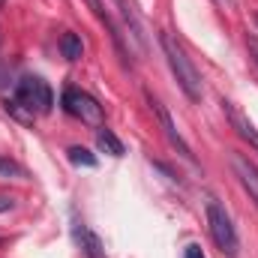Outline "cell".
Masks as SVG:
<instances>
[{
  "label": "cell",
  "mask_w": 258,
  "mask_h": 258,
  "mask_svg": "<svg viewBox=\"0 0 258 258\" xmlns=\"http://www.w3.org/2000/svg\"><path fill=\"white\" fill-rule=\"evenodd\" d=\"M75 237H78L81 252L87 258H105V246H102V240H99L96 231H90L87 225H81V228H75Z\"/></svg>",
  "instance_id": "8"
},
{
  "label": "cell",
  "mask_w": 258,
  "mask_h": 258,
  "mask_svg": "<svg viewBox=\"0 0 258 258\" xmlns=\"http://www.w3.org/2000/svg\"><path fill=\"white\" fill-rule=\"evenodd\" d=\"M216 3H222V6H231V3H234V0H216Z\"/></svg>",
  "instance_id": "16"
},
{
  "label": "cell",
  "mask_w": 258,
  "mask_h": 258,
  "mask_svg": "<svg viewBox=\"0 0 258 258\" xmlns=\"http://www.w3.org/2000/svg\"><path fill=\"white\" fill-rule=\"evenodd\" d=\"M12 207V198H0V210H9Z\"/></svg>",
  "instance_id": "15"
},
{
  "label": "cell",
  "mask_w": 258,
  "mask_h": 258,
  "mask_svg": "<svg viewBox=\"0 0 258 258\" xmlns=\"http://www.w3.org/2000/svg\"><path fill=\"white\" fill-rule=\"evenodd\" d=\"M12 99H15L18 105H24L27 111H33V114H48L51 105H54L51 87H48L39 75H24V78H18Z\"/></svg>",
  "instance_id": "3"
},
{
  "label": "cell",
  "mask_w": 258,
  "mask_h": 258,
  "mask_svg": "<svg viewBox=\"0 0 258 258\" xmlns=\"http://www.w3.org/2000/svg\"><path fill=\"white\" fill-rule=\"evenodd\" d=\"M96 144H99V150H105L108 156H123V141H120L111 129L99 126V132H96Z\"/></svg>",
  "instance_id": "9"
},
{
  "label": "cell",
  "mask_w": 258,
  "mask_h": 258,
  "mask_svg": "<svg viewBox=\"0 0 258 258\" xmlns=\"http://www.w3.org/2000/svg\"><path fill=\"white\" fill-rule=\"evenodd\" d=\"M60 54H63L66 60H81L84 45H81V36H78V33L66 30L63 36H60Z\"/></svg>",
  "instance_id": "10"
},
{
  "label": "cell",
  "mask_w": 258,
  "mask_h": 258,
  "mask_svg": "<svg viewBox=\"0 0 258 258\" xmlns=\"http://www.w3.org/2000/svg\"><path fill=\"white\" fill-rule=\"evenodd\" d=\"M255 24H258V15H255Z\"/></svg>",
  "instance_id": "18"
},
{
  "label": "cell",
  "mask_w": 258,
  "mask_h": 258,
  "mask_svg": "<svg viewBox=\"0 0 258 258\" xmlns=\"http://www.w3.org/2000/svg\"><path fill=\"white\" fill-rule=\"evenodd\" d=\"M207 228H210V237H213V243L225 252L228 258L237 255V249H240V240H237V228H234V222H231V216H228V210L216 201V198H210L207 201Z\"/></svg>",
  "instance_id": "2"
},
{
  "label": "cell",
  "mask_w": 258,
  "mask_h": 258,
  "mask_svg": "<svg viewBox=\"0 0 258 258\" xmlns=\"http://www.w3.org/2000/svg\"><path fill=\"white\" fill-rule=\"evenodd\" d=\"M183 258H204V252H201V246H198V243H189V246H186V252H183Z\"/></svg>",
  "instance_id": "13"
},
{
  "label": "cell",
  "mask_w": 258,
  "mask_h": 258,
  "mask_svg": "<svg viewBox=\"0 0 258 258\" xmlns=\"http://www.w3.org/2000/svg\"><path fill=\"white\" fill-rule=\"evenodd\" d=\"M66 156H69V162L72 165H84V168H96V156L87 150V147H69L66 150Z\"/></svg>",
  "instance_id": "11"
},
{
  "label": "cell",
  "mask_w": 258,
  "mask_h": 258,
  "mask_svg": "<svg viewBox=\"0 0 258 258\" xmlns=\"http://www.w3.org/2000/svg\"><path fill=\"white\" fill-rule=\"evenodd\" d=\"M246 48H249V54H252V60L258 63V39L252 36V39H246Z\"/></svg>",
  "instance_id": "14"
},
{
  "label": "cell",
  "mask_w": 258,
  "mask_h": 258,
  "mask_svg": "<svg viewBox=\"0 0 258 258\" xmlns=\"http://www.w3.org/2000/svg\"><path fill=\"white\" fill-rule=\"evenodd\" d=\"M144 99H147V105L153 108V114H156V120H159V126H162V132H165V138H168V144L180 153V156H186V159H192V147L186 144V138L177 132V126H174V120H171V114H168V108L150 93V90H144Z\"/></svg>",
  "instance_id": "5"
},
{
  "label": "cell",
  "mask_w": 258,
  "mask_h": 258,
  "mask_svg": "<svg viewBox=\"0 0 258 258\" xmlns=\"http://www.w3.org/2000/svg\"><path fill=\"white\" fill-rule=\"evenodd\" d=\"M159 45H162L165 60H168V69L174 72L180 90L186 93V99L201 102V93H204V90H201V75H198V69H195L192 57L186 54V48H183L171 33H159Z\"/></svg>",
  "instance_id": "1"
},
{
  "label": "cell",
  "mask_w": 258,
  "mask_h": 258,
  "mask_svg": "<svg viewBox=\"0 0 258 258\" xmlns=\"http://www.w3.org/2000/svg\"><path fill=\"white\" fill-rule=\"evenodd\" d=\"M18 174H21V168H18L12 159L0 156V177H18Z\"/></svg>",
  "instance_id": "12"
},
{
  "label": "cell",
  "mask_w": 258,
  "mask_h": 258,
  "mask_svg": "<svg viewBox=\"0 0 258 258\" xmlns=\"http://www.w3.org/2000/svg\"><path fill=\"white\" fill-rule=\"evenodd\" d=\"M3 3H6V0H0V6H3Z\"/></svg>",
  "instance_id": "17"
},
{
  "label": "cell",
  "mask_w": 258,
  "mask_h": 258,
  "mask_svg": "<svg viewBox=\"0 0 258 258\" xmlns=\"http://www.w3.org/2000/svg\"><path fill=\"white\" fill-rule=\"evenodd\" d=\"M63 111L66 114H72V117H78L81 123H87V126H102V120H105V111H102V105L87 93V90H78V87H66L63 90Z\"/></svg>",
  "instance_id": "4"
},
{
  "label": "cell",
  "mask_w": 258,
  "mask_h": 258,
  "mask_svg": "<svg viewBox=\"0 0 258 258\" xmlns=\"http://www.w3.org/2000/svg\"><path fill=\"white\" fill-rule=\"evenodd\" d=\"M231 171L237 177V183L243 186V192L249 195V201H255L258 207V165L240 150H231Z\"/></svg>",
  "instance_id": "6"
},
{
  "label": "cell",
  "mask_w": 258,
  "mask_h": 258,
  "mask_svg": "<svg viewBox=\"0 0 258 258\" xmlns=\"http://www.w3.org/2000/svg\"><path fill=\"white\" fill-rule=\"evenodd\" d=\"M225 114H228V120H231L234 132H237V135H240V138H243V141H246V144H249V147L258 153V129L249 123V117H243V114H240L231 102H225Z\"/></svg>",
  "instance_id": "7"
}]
</instances>
